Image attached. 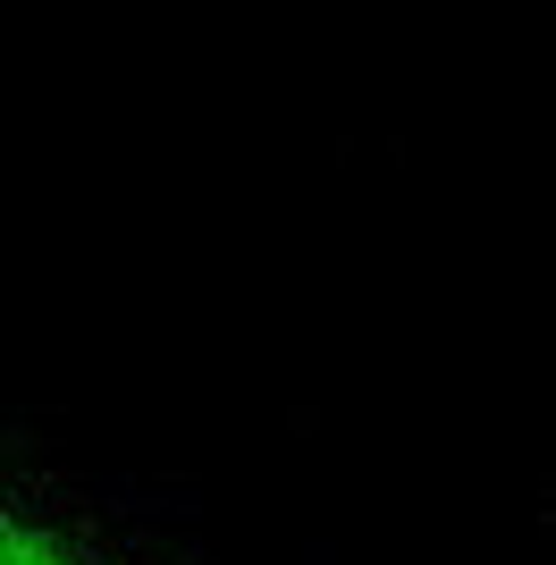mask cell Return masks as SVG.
Masks as SVG:
<instances>
[{
    "instance_id": "cell-1",
    "label": "cell",
    "mask_w": 556,
    "mask_h": 565,
    "mask_svg": "<svg viewBox=\"0 0 556 565\" xmlns=\"http://www.w3.org/2000/svg\"><path fill=\"white\" fill-rule=\"evenodd\" d=\"M0 565H169L161 548L127 532L101 498L51 481V472L0 465Z\"/></svg>"
}]
</instances>
